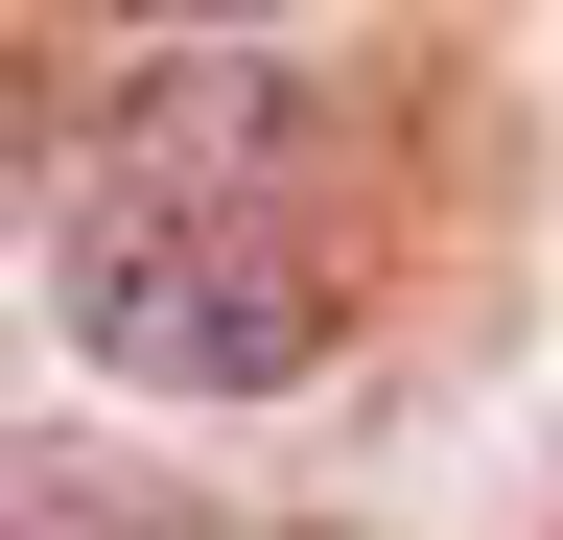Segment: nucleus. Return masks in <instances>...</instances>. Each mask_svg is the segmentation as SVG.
Listing matches in <instances>:
<instances>
[{
  "mask_svg": "<svg viewBox=\"0 0 563 540\" xmlns=\"http://www.w3.org/2000/svg\"><path fill=\"white\" fill-rule=\"evenodd\" d=\"M282 142H306V71L282 47H165L118 95V188H258L282 212Z\"/></svg>",
  "mask_w": 563,
  "mask_h": 540,
  "instance_id": "f03ea898",
  "label": "nucleus"
},
{
  "mask_svg": "<svg viewBox=\"0 0 563 540\" xmlns=\"http://www.w3.org/2000/svg\"><path fill=\"white\" fill-rule=\"evenodd\" d=\"M0 540H188L141 470H95V447H0Z\"/></svg>",
  "mask_w": 563,
  "mask_h": 540,
  "instance_id": "7ed1b4c3",
  "label": "nucleus"
},
{
  "mask_svg": "<svg viewBox=\"0 0 563 540\" xmlns=\"http://www.w3.org/2000/svg\"><path fill=\"white\" fill-rule=\"evenodd\" d=\"M118 24H235V0H118Z\"/></svg>",
  "mask_w": 563,
  "mask_h": 540,
  "instance_id": "39448f33",
  "label": "nucleus"
},
{
  "mask_svg": "<svg viewBox=\"0 0 563 540\" xmlns=\"http://www.w3.org/2000/svg\"><path fill=\"white\" fill-rule=\"evenodd\" d=\"M47 306H70V353L141 376V399H282L329 353V258L258 212V188H118L95 165V212H47Z\"/></svg>",
  "mask_w": 563,
  "mask_h": 540,
  "instance_id": "f257e3e1",
  "label": "nucleus"
},
{
  "mask_svg": "<svg viewBox=\"0 0 563 540\" xmlns=\"http://www.w3.org/2000/svg\"><path fill=\"white\" fill-rule=\"evenodd\" d=\"M0 235H24V118H0Z\"/></svg>",
  "mask_w": 563,
  "mask_h": 540,
  "instance_id": "20e7f679",
  "label": "nucleus"
}]
</instances>
